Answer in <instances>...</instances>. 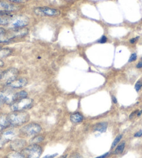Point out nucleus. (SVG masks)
<instances>
[{"label":"nucleus","instance_id":"nucleus-1","mask_svg":"<svg viewBox=\"0 0 142 158\" xmlns=\"http://www.w3.org/2000/svg\"><path fill=\"white\" fill-rule=\"evenodd\" d=\"M8 121L11 127H18L26 123L29 121L30 116L28 112L24 111L11 112L8 114Z\"/></svg>","mask_w":142,"mask_h":158},{"label":"nucleus","instance_id":"nucleus-2","mask_svg":"<svg viewBox=\"0 0 142 158\" xmlns=\"http://www.w3.org/2000/svg\"><path fill=\"white\" fill-rule=\"evenodd\" d=\"M19 71L18 69L11 67L2 72V78L0 79V85L1 86L6 87L8 84L13 82L14 80L18 78Z\"/></svg>","mask_w":142,"mask_h":158},{"label":"nucleus","instance_id":"nucleus-3","mask_svg":"<svg viewBox=\"0 0 142 158\" xmlns=\"http://www.w3.org/2000/svg\"><path fill=\"white\" fill-rule=\"evenodd\" d=\"M33 103V99L26 97L15 101L12 104H11L9 107L11 112L24 111L25 110L32 108Z\"/></svg>","mask_w":142,"mask_h":158},{"label":"nucleus","instance_id":"nucleus-4","mask_svg":"<svg viewBox=\"0 0 142 158\" xmlns=\"http://www.w3.org/2000/svg\"><path fill=\"white\" fill-rule=\"evenodd\" d=\"M16 101V92L14 89L4 87V89H0V101L3 105L10 106Z\"/></svg>","mask_w":142,"mask_h":158},{"label":"nucleus","instance_id":"nucleus-5","mask_svg":"<svg viewBox=\"0 0 142 158\" xmlns=\"http://www.w3.org/2000/svg\"><path fill=\"white\" fill-rule=\"evenodd\" d=\"M24 158H39L42 153V148L38 144H31L20 151Z\"/></svg>","mask_w":142,"mask_h":158},{"label":"nucleus","instance_id":"nucleus-6","mask_svg":"<svg viewBox=\"0 0 142 158\" xmlns=\"http://www.w3.org/2000/svg\"><path fill=\"white\" fill-rule=\"evenodd\" d=\"M29 19L24 15H13L9 24L7 27L9 30L24 28L29 24Z\"/></svg>","mask_w":142,"mask_h":158},{"label":"nucleus","instance_id":"nucleus-7","mask_svg":"<svg viewBox=\"0 0 142 158\" xmlns=\"http://www.w3.org/2000/svg\"><path fill=\"white\" fill-rule=\"evenodd\" d=\"M42 131L41 126L38 123H32L24 126L20 130V133L27 137H33L38 135Z\"/></svg>","mask_w":142,"mask_h":158},{"label":"nucleus","instance_id":"nucleus-8","mask_svg":"<svg viewBox=\"0 0 142 158\" xmlns=\"http://www.w3.org/2000/svg\"><path fill=\"white\" fill-rule=\"evenodd\" d=\"M34 13L36 15L44 17H56L61 14L59 10L49 7H36L34 8Z\"/></svg>","mask_w":142,"mask_h":158},{"label":"nucleus","instance_id":"nucleus-9","mask_svg":"<svg viewBox=\"0 0 142 158\" xmlns=\"http://www.w3.org/2000/svg\"><path fill=\"white\" fill-rule=\"evenodd\" d=\"M20 134V131L17 130L16 127H9L0 133L6 143L11 142V141L16 139Z\"/></svg>","mask_w":142,"mask_h":158},{"label":"nucleus","instance_id":"nucleus-10","mask_svg":"<svg viewBox=\"0 0 142 158\" xmlns=\"http://www.w3.org/2000/svg\"><path fill=\"white\" fill-rule=\"evenodd\" d=\"M20 7L18 5H16L9 2L0 0V12L12 13L14 11L18 10Z\"/></svg>","mask_w":142,"mask_h":158},{"label":"nucleus","instance_id":"nucleus-11","mask_svg":"<svg viewBox=\"0 0 142 158\" xmlns=\"http://www.w3.org/2000/svg\"><path fill=\"white\" fill-rule=\"evenodd\" d=\"M10 148L13 151H21L27 146V142L22 139H15L10 142Z\"/></svg>","mask_w":142,"mask_h":158},{"label":"nucleus","instance_id":"nucleus-12","mask_svg":"<svg viewBox=\"0 0 142 158\" xmlns=\"http://www.w3.org/2000/svg\"><path fill=\"white\" fill-rule=\"evenodd\" d=\"M29 29L27 28H21V29H14V30H8V34L10 37L14 39L17 38H22L24 36L27 35L29 33Z\"/></svg>","mask_w":142,"mask_h":158},{"label":"nucleus","instance_id":"nucleus-13","mask_svg":"<svg viewBox=\"0 0 142 158\" xmlns=\"http://www.w3.org/2000/svg\"><path fill=\"white\" fill-rule=\"evenodd\" d=\"M28 83V81L27 78H18L16 80H14L13 82L8 85L6 87H8V88L16 89H20L22 87H24Z\"/></svg>","mask_w":142,"mask_h":158},{"label":"nucleus","instance_id":"nucleus-14","mask_svg":"<svg viewBox=\"0 0 142 158\" xmlns=\"http://www.w3.org/2000/svg\"><path fill=\"white\" fill-rule=\"evenodd\" d=\"M9 127L11 125L8 121V114L0 113V133Z\"/></svg>","mask_w":142,"mask_h":158},{"label":"nucleus","instance_id":"nucleus-15","mask_svg":"<svg viewBox=\"0 0 142 158\" xmlns=\"http://www.w3.org/2000/svg\"><path fill=\"white\" fill-rule=\"evenodd\" d=\"M107 122H100L93 126V131H97L100 132H104L107 131Z\"/></svg>","mask_w":142,"mask_h":158},{"label":"nucleus","instance_id":"nucleus-16","mask_svg":"<svg viewBox=\"0 0 142 158\" xmlns=\"http://www.w3.org/2000/svg\"><path fill=\"white\" fill-rule=\"evenodd\" d=\"M70 119L74 123H79L83 121L84 117L79 113H74L70 115Z\"/></svg>","mask_w":142,"mask_h":158},{"label":"nucleus","instance_id":"nucleus-17","mask_svg":"<svg viewBox=\"0 0 142 158\" xmlns=\"http://www.w3.org/2000/svg\"><path fill=\"white\" fill-rule=\"evenodd\" d=\"M12 53L13 51L11 49H9V48L2 47L1 49H0V58L3 59L7 58L12 54Z\"/></svg>","mask_w":142,"mask_h":158},{"label":"nucleus","instance_id":"nucleus-18","mask_svg":"<svg viewBox=\"0 0 142 158\" xmlns=\"http://www.w3.org/2000/svg\"><path fill=\"white\" fill-rule=\"evenodd\" d=\"M44 139L45 137L42 135H36L32 137V139H30V143L31 144H38V143L42 142L44 140Z\"/></svg>","mask_w":142,"mask_h":158},{"label":"nucleus","instance_id":"nucleus-19","mask_svg":"<svg viewBox=\"0 0 142 158\" xmlns=\"http://www.w3.org/2000/svg\"><path fill=\"white\" fill-rule=\"evenodd\" d=\"M12 39L8 34V31L6 34L0 35V44H8L12 41Z\"/></svg>","mask_w":142,"mask_h":158},{"label":"nucleus","instance_id":"nucleus-20","mask_svg":"<svg viewBox=\"0 0 142 158\" xmlns=\"http://www.w3.org/2000/svg\"><path fill=\"white\" fill-rule=\"evenodd\" d=\"M125 147H126V143L122 142L121 143H119L118 145L116 146V148L114 150V151H113V153L115 154V155L121 154L123 152Z\"/></svg>","mask_w":142,"mask_h":158},{"label":"nucleus","instance_id":"nucleus-21","mask_svg":"<svg viewBox=\"0 0 142 158\" xmlns=\"http://www.w3.org/2000/svg\"><path fill=\"white\" fill-rule=\"evenodd\" d=\"M4 158H24V157L21 154L20 152L13 151L11 152V153L7 154Z\"/></svg>","mask_w":142,"mask_h":158},{"label":"nucleus","instance_id":"nucleus-22","mask_svg":"<svg viewBox=\"0 0 142 158\" xmlns=\"http://www.w3.org/2000/svg\"><path fill=\"white\" fill-rule=\"evenodd\" d=\"M122 137H123V135H118V136L115 138V139L113 140V142L112 144V148H111L113 149V148H114L115 147H116V146L118 144V143L120 142V141L121 140Z\"/></svg>","mask_w":142,"mask_h":158},{"label":"nucleus","instance_id":"nucleus-23","mask_svg":"<svg viewBox=\"0 0 142 158\" xmlns=\"http://www.w3.org/2000/svg\"><path fill=\"white\" fill-rule=\"evenodd\" d=\"M27 97V92L25 91H20L16 92V100L20 99V98Z\"/></svg>","mask_w":142,"mask_h":158},{"label":"nucleus","instance_id":"nucleus-24","mask_svg":"<svg viewBox=\"0 0 142 158\" xmlns=\"http://www.w3.org/2000/svg\"><path fill=\"white\" fill-rule=\"evenodd\" d=\"M141 87H142V82L141 81H138L135 85V90L137 92H139L141 89Z\"/></svg>","mask_w":142,"mask_h":158},{"label":"nucleus","instance_id":"nucleus-25","mask_svg":"<svg viewBox=\"0 0 142 158\" xmlns=\"http://www.w3.org/2000/svg\"><path fill=\"white\" fill-rule=\"evenodd\" d=\"M137 53H132L131 56H130L128 62H129V63H132V62H134V61H135L136 60H137Z\"/></svg>","mask_w":142,"mask_h":158},{"label":"nucleus","instance_id":"nucleus-26","mask_svg":"<svg viewBox=\"0 0 142 158\" xmlns=\"http://www.w3.org/2000/svg\"><path fill=\"white\" fill-rule=\"evenodd\" d=\"M29 1V0H8V2L13 4H20V3H24Z\"/></svg>","mask_w":142,"mask_h":158},{"label":"nucleus","instance_id":"nucleus-27","mask_svg":"<svg viewBox=\"0 0 142 158\" xmlns=\"http://www.w3.org/2000/svg\"><path fill=\"white\" fill-rule=\"evenodd\" d=\"M6 143H7L4 142V140L2 139L1 135H0V150H2V149L4 147Z\"/></svg>","mask_w":142,"mask_h":158},{"label":"nucleus","instance_id":"nucleus-28","mask_svg":"<svg viewBox=\"0 0 142 158\" xmlns=\"http://www.w3.org/2000/svg\"><path fill=\"white\" fill-rule=\"evenodd\" d=\"M107 41V38L106 37V36L103 35V37H102L100 40H99L98 42H99V43H100V44H104V43H105Z\"/></svg>","mask_w":142,"mask_h":158},{"label":"nucleus","instance_id":"nucleus-29","mask_svg":"<svg viewBox=\"0 0 142 158\" xmlns=\"http://www.w3.org/2000/svg\"><path fill=\"white\" fill-rule=\"evenodd\" d=\"M8 31L4 29V27H0V35H3V34H6L7 33Z\"/></svg>","mask_w":142,"mask_h":158},{"label":"nucleus","instance_id":"nucleus-30","mask_svg":"<svg viewBox=\"0 0 142 158\" xmlns=\"http://www.w3.org/2000/svg\"><path fill=\"white\" fill-rule=\"evenodd\" d=\"M139 38H140V37H136V38H132V39L130 40V44H135V43H136V42H137V41L139 40Z\"/></svg>","mask_w":142,"mask_h":158},{"label":"nucleus","instance_id":"nucleus-31","mask_svg":"<svg viewBox=\"0 0 142 158\" xmlns=\"http://www.w3.org/2000/svg\"><path fill=\"white\" fill-rule=\"evenodd\" d=\"M135 137H140L142 136V130H140V131H139L137 132H136L135 134Z\"/></svg>","mask_w":142,"mask_h":158},{"label":"nucleus","instance_id":"nucleus-32","mask_svg":"<svg viewBox=\"0 0 142 158\" xmlns=\"http://www.w3.org/2000/svg\"><path fill=\"white\" fill-rule=\"evenodd\" d=\"M57 153H55V154H52V155H47V156L43 157L42 158H55L56 156H57Z\"/></svg>","mask_w":142,"mask_h":158},{"label":"nucleus","instance_id":"nucleus-33","mask_svg":"<svg viewBox=\"0 0 142 158\" xmlns=\"http://www.w3.org/2000/svg\"><path fill=\"white\" fill-rule=\"evenodd\" d=\"M70 158H82V156L79 154L75 153V154H73L72 156H70Z\"/></svg>","mask_w":142,"mask_h":158},{"label":"nucleus","instance_id":"nucleus-34","mask_svg":"<svg viewBox=\"0 0 142 158\" xmlns=\"http://www.w3.org/2000/svg\"><path fill=\"white\" fill-rule=\"evenodd\" d=\"M138 112H139L138 110H135V111H134L133 112H132L131 114L130 115L129 118H133V117H134L136 114H137V113H138Z\"/></svg>","mask_w":142,"mask_h":158},{"label":"nucleus","instance_id":"nucleus-35","mask_svg":"<svg viewBox=\"0 0 142 158\" xmlns=\"http://www.w3.org/2000/svg\"><path fill=\"white\" fill-rule=\"evenodd\" d=\"M109 153H106L105 154L102 155V156H99V157H95V158H106L108 156H109Z\"/></svg>","mask_w":142,"mask_h":158},{"label":"nucleus","instance_id":"nucleus-36","mask_svg":"<svg viewBox=\"0 0 142 158\" xmlns=\"http://www.w3.org/2000/svg\"><path fill=\"white\" fill-rule=\"evenodd\" d=\"M136 67L138 69H140V68H142V61L141 62H140L137 65H136Z\"/></svg>","mask_w":142,"mask_h":158},{"label":"nucleus","instance_id":"nucleus-37","mask_svg":"<svg viewBox=\"0 0 142 158\" xmlns=\"http://www.w3.org/2000/svg\"><path fill=\"white\" fill-rule=\"evenodd\" d=\"M4 66V62L2 60V59L0 58V69Z\"/></svg>","mask_w":142,"mask_h":158},{"label":"nucleus","instance_id":"nucleus-38","mask_svg":"<svg viewBox=\"0 0 142 158\" xmlns=\"http://www.w3.org/2000/svg\"><path fill=\"white\" fill-rule=\"evenodd\" d=\"M112 101L113 103H117V100H116V97H113V96H112Z\"/></svg>","mask_w":142,"mask_h":158},{"label":"nucleus","instance_id":"nucleus-39","mask_svg":"<svg viewBox=\"0 0 142 158\" xmlns=\"http://www.w3.org/2000/svg\"><path fill=\"white\" fill-rule=\"evenodd\" d=\"M142 114V110H141V111H140V112H138V113L137 114V116L138 117H140V115Z\"/></svg>","mask_w":142,"mask_h":158},{"label":"nucleus","instance_id":"nucleus-40","mask_svg":"<svg viewBox=\"0 0 142 158\" xmlns=\"http://www.w3.org/2000/svg\"><path fill=\"white\" fill-rule=\"evenodd\" d=\"M3 106H4V105H3L2 103L1 102V101H0V110H2V108Z\"/></svg>","mask_w":142,"mask_h":158},{"label":"nucleus","instance_id":"nucleus-41","mask_svg":"<svg viewBox=\"0 0 142 158\" xmlns=\"http://www.w3.org/2000/svg\"><path fill=\"white\" fill-rule=\"evenodd\" d=\"M2 72H3V70H2L1 69H0V79H1V78H2Z\"/></svg>","mask_w":142,"mask_h":158},{"label":"nucleus","instance_id":"nucleus-42","mask_svg":"<svg viewBox=\"0 0 142 158\" xmlns=\"http://www.w3.org/2000/svg\"><path fill=\"white\" fill-rule=\"evenodd\" d=\"M67 157V155H64V156H62L61 157H60L59 158H66Z\"/></svg>","mask_w":142,"mask_h":158},{"label":"nucleus","instance_id":"nucleus-43","mask_svg":"<svg viewBox=\"0 0 142 158\" xmlns=\"http://www.w3.org/2000/svg\"><path fill=\"white\" fill-rule=\"evenodd\" d=\"M2 47L1 46V45H0V49H1V48H2Z\"/></svg>","mask_w":142,"mask_h":158},{"label":"nucleus","instance_id":"nucleus-44","mask_svg":"<svg viewBox=\"0 0 142 158\" xmlns=\"http://www.w3.org/2000/svg\"><path fill=\"white\" fill-rule=\"evenodd\" d=\"M141 60H142V57H141Z\"/></svg>","mask_w":142,"mask_h":158},{"label":"nucleus","instance_id":"nucleus-45","mask_svg":"<svg viewBox=\"0 0 142 158\" xmlns=\"http://www.w3.org/2000/svg\"><path fill=\"white\" fill-rule=\"evenodd\" d=\"M0 86H1V85H0Z\"/></svg>","mask_w":142,"mask_h":158}]
</instances>
